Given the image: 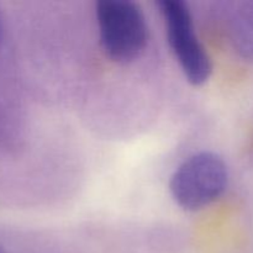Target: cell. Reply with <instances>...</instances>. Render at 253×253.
Listing matches in <instances>:
<instances>
[{
	"label": "cell",
	"mask_w": 253,
	"mask_h": 253,
	"mask_svg": "<svg viewBox=\"0 0 253 253\" xmlns=\"http://www.w3.org/2000/svg\"><path fill=\"white\" fill-rule=\"evenodd\" d=\"M167 41L180 71L193 85H203L212 73V63L195 32L189 5L183 0L158 1Z\"/></svg>",
	"instance_id": "cell-3"
},
{
	"label": "cell",
	"mask_w": 253,
	"mask_h": 253,
	"mask_svg": "<svg viewBox=\"0 0 253 253\" xmlns=\"http://www.w3.org/2000/svg\"><path fill=\"white\" fill-rule=\"evenodd\" d=\"M2 41H4V19H2V14L0 11V49H1Z\"/></svg>",
	"instance_id": "cell-5"
},
{
	"label": "cell",
	"mask_w": 253,
	"mask_h": 253,
	"mask_svg": "<svg viewBox=\"0 0 253 253\" xmlns=\"http://www.w3.org/2000/svg\"><path fill=\"white\" fill-rule=\"evenodd\" d=\"M0 253H9L2 246H0Z\"/></svg>",
	"instance_id": "cell-6"
},
{
	"label": "cell",
	"mask_w": 253,
	"mask_h": 253,
	"mask_svg": "<svg viewBox=\"0 0 253 253\" xmlns=\"http://www.w3.org/2000/svg\"><path fill=\"white\" fill-rule=\"evenodd\" d=\"M229 184V169L219 155L194 153L178 166L170 177L169 192L178 207L198 211L216 202Z\"/></svg>",
	"instance_id": "cell-2"
},
{
	"label": "cell",
	"mask_w": 253,
	"mask_h": 253,
	"mask_svg": "<svg viewBox=\"0 0 253 253\" xmlns=\"http://www.w3.org/2000/svg\"><path fill=\"white\" fill-rule=\"evenodd\" d=\"M103 52L116 63H130L145 52L148 25L140 5L130 0H100L95 4Z\"/></svg>",
	"instance_id": "cell-1"
},
{
	"label": "cell",
	"mask_w": 253,
	"mask_h": 253,
	"mask_svg": "<svg viewBox=\"0 0 253 253\" xmlns=\"http://www.w3.org/2000/svg\"><path fill=\"white\" fill-rule=\"evenodd\" d=\"M230 37L237 53L253 63V0L239 2L232 10Z\"/></svg>",
	"instance_id": "cell-4"
}]
</instances>
